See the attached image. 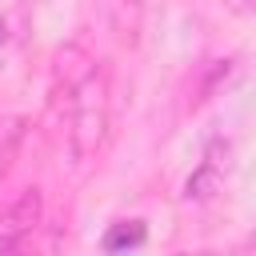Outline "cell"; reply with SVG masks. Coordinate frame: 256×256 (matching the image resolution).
Masks as SVG:
<instances>
[{
  "mask_svg": "<svg viewBox=\"0 0 256 256\" xmlns=\"http://www.w3.org/2000/svg\"><path fill=\"white\" fill-rule=\"evenodd\" d=\"M20 140H24V120H0V168L16 156V148H20Z\"/></svg>",
  "mask_w": 256,
  "mask_h": 256,
  "instance_id": "obj_4",
  "label": "cell"
},
{
  "mask_svg": "<svg viewBox=\"0 0 256 256\" xmlns=\"http://www.w3.org/2000/svg\"><path fill=\"white\" fill-rule=\"evenodd\" d=\"M108 136V76L96 68L72 96H68V140L72 156H96Z\"/></svg>",
  "mask_w": 256,
  "mask_h": 256,
  "instance_id": "obj_1",
  "label": "cell"
},
{
  "mask_svg": "<svg viewBox=\"0 0 256 256\" xmlns=\"http://www.w3.org/2000/svg\"><path fill=\"white\" fill-rule=\"evenodd\" d=\"M220 156H228V148H224V144H208L204 160H200L196 172L184 180V200H212V196L220 192L224 168H228V160H220Z\"/></svg>",
  "mask_w": 256,
  "mask_h": 256,
  "instance_id": "obj_3",
  "label": "cell"
},
{
  "mask_svg": "<svg viewBox=\"0 0 256 256\" xmlns=\"http://www.w3.org/2000/svg\"><path fill=\"white\" fill-rule=\"evenodd\" d=\"M176 256H212V252H176Z\"/></svg>",
  "mask_w": 256,
  "mask_h": 256,
  "instance_id": "obj_7",
  "label": "cell"
},
{
  "mask_svg": "<svg viewBox=\"0 0 256 256\" xmlns=\"http://www.w3.org/2000/svg\"><path fill=\"white\" fill-rule=\"evenodd\" d=\"M44 220V192L24 188L8 212H0V256H24L28 240Z\"/></svg>",
  "mask_w": 256,
  "mask_h": 256,
  "instance_id": "obj_2",
  "label": "cell"
},
{
  "mask_svg": "<svg viewBox=\"0 0 256 256\" xmlns=\"http://www.w3.org/2000/svg\"><path fill=\"white\" fill-rule=\"evenodd\" d=\"M8 44H12V16H0V60H4Z\"/></svg>",
  "mask_w": 256,
  "mask_h": 256,
  "instance_id": "obj_5",
  "label": "cell"
},
{
  "mask_svg": "<svg viewBox=\"0 0 256 256\" xmlns=\"http://www.w3.org/2000/svg\"><path fill=\"white\" fill-rule=\"evenodd\" d=\"M236 256H256V232H252V236L240 244V252H236Z\"/></svg>",
  "mask_w": 256,
  "mask_h": 256,
  "instance_id": "obj_6",
  "label": "cell"
}]
</instances>
